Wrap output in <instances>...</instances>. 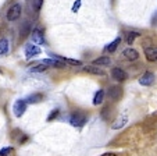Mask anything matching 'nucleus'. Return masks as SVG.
<instances>
[{
  "instance_id": "obj_1",
  "label": "nucleus",
  "mask_w": 157,
  "mask_h": 156,
  "mask_svg": "<svg viewBox=\"0 0 157 156\" xmlns=\"http://www.w3.org/2000/svg\"><path fill=\"white\" fill-rule=\"evenodd\" d=\"M21 13H22V7H21V4L15 3V4H13L9 10H7L6 17H7V20L9 21H17L18 18L21 17Z\"/></svg>"
},
{
  "instance_id": "obj_2",
  "label": "nucleus",
  "mask_w": 157,
  "mask_h": 156,
  "mask_svg": "<svg viewBox=\"0 0 157 156\" xmlns=\"http://www.w3.org/2000/svg\"><path fill=\"white\" fill-rule=\"evenodd\" d=\"M27 100L24 99H20L17 100V102L14 103V106H13V112H14V116L15 117H21V116L25 113V110H27Z\"/></svg>"
},
{
  "instance_id": "obj_3",
  "label": "nucleus",
  "mask_w": 157,
  "mask_h": 156,
  "mask_svg": "<svg viewBox=\"0 0 157 156\" xmlns=\"http://www.w3.org/2000/svg\"><path fill=\"white\" fill-rule=\"evenodd\" d=\"M70 123L74 127H83L86 124V117L83 114H79V113H75L70 117Z\"/></svg>"
},
{
  "instance_id": "obj_4",
  "label": "nucleus",
  "mask_w": 157,
  "mask_h": 156,
  "mask_svg": "<svg viewBox=\"0 0 157 156\" xmlns=\"http://www.w3.org/2000/svg\"><path fill=\"white\" fill-rule=\"evenodd\" d=\"M111 77H113L116 81H125L128 78V74L125 73L122 68L120 67H114L113 70H111Z\"/></svg>"
},
{
  "instance_id": "obj_5",
  "label": "nucleus",
  "mask_w": 157,
  "mask_h": 156,
  "mask_svg": "<svg viewBox=\"0 0 157 156\" xmlns=\"http://www.w3.org/2000/svg\"><path fill=\"white\" fill-rule=\"evenodd\" d=\"M40 54V47L36 46V45H27L25 47V56L27 59H32V57Z\"/></svg>"
},
{
  "instance_id": "obj_6",
  "label": "nucleus",
  "mask_w": 157,
  "mask_h": 156,
  "mask_svg": "<svg viewBox=\"0 0 157 156\" xmlns=\"http://www.w3.org/2000/svg\"><path fill=\"white\" fill-rule=\"evenodd\" d=\"M31 38L35 45H44V36L40 30H33L31 32Z\"/></svg>"
},
{
  "instance_id": "obj_7",
  "label": "nucleus",
  "mask_w": 157,
  "mask_h": 156,
  "mask_svg": "<svg viewBox=\"0 0 157 156\" xmlns=\"http://www.w3.org/2000/svg\"><path fill=\"white\" fill-rule=\"evenodd\" d=\"M153 82H154V74L150 73V71L145 73V74H143V75L139 78V84H140V85L149 86V85H151Z\"/></svg>"
},
{
  "instance_id": "obj_8",
  "label": "nucleus",
  "mask_w": 157,
  "mask_h": 156,
  "mask_svg": "<svg viewBox=\"0 0 157 156\" xmlns=\"http://www.w3.org/2000/svg\"><path fill=\"white\" fill-rule=\"evenodd\" d=\"M145 56L149 62H157V47L150 46L145 49Z\"/></svg>"
},
{
  "instance_id": "obj_9",
  "label": "nucleus",
  "mask_w": 157,
  "mask_h": 156,
  "mask_svg": "<svg viewBox=\"0 0 157 156\" xmlns=\"http://www.w3.org/2000/svg\"><path fill=\"white\" fill-rule=\"evenodd\" d=\"M109 96H110V99L118 100L122 96V89L120 88V86H111V88L109 89Z\"/></svg>"
},
{
  "instance_id": "obj_10",
  "label": "nucleus",
  "mask_w": 157,
  "mask_h": 156,
  "mask_svg": "<svg viewBox=\"0 0 157 156\" xmlns=\"http://www.w3.org/2000/svg\"><path fill=\"white\" fill-rule=\"evenodd\" d=\"M124 56L127 57L128 60H131V62H135V60H138V57H139V53H138V50H135L133 47H128V49L124 50Z\"/></svg>"
},
{
  "instance_id": "obj_11",
  "label": "nucleus",
  "mask_w": 157,
  "mask_h": 156,
  "mask_svg": "<svg viewBox=\"0 0 157 156\" xmlns=\"http://www.w3.org/2000/svg\"><path fill=\"white\" fill-rule=\"evenodd\" d=\"M42 63H43V64H46V66L57 67V68H64L65 67V63H63L61 60H59V59H44Z\"/></svg>"
},
{
  "instance_id": "obj_12",
  "label": "nucleus",
  "mask_w": 157,
  "mask_h": 156,
  "mask_svg": "<svg viewBox=\"0 0 157 156\" xmlns=\"http://www.w3.org/2000/svg\"><path fill=\"white\" fill-rule=\"evenodd\" d=\"M83 70H85L86 73H89V74H95V75H104V71L100 70L99 67H96V66H86V67H83Z\"/></svg>"
},
{
  "instance_id": "obj_13",
  "label": "nucleus",
  "mask_w": 157,
  "mask_h": 156,
  "mask_svg": "<svg viewBox=\"0 0 157 156\" xmlns=\"http://www.w3.org/2000/svg\"><path fill=\"white\" fill-rule=\"evenodd\" d=\"M127 121H128L127 116H122V117L117 118V120L114 121L113 124H111V128H113V130H118V128H121V127H124L125 124H127Z\"/></svg>"
},
{
  "instance_id": "obj_14",
  "label": "nucleus",
  "mask_w": 157,
  "mask_h": 156,
  "mask_svg": "<svg viewBox=\"0 0 157 156\" xmlns=\"http://www.w3.org/2000/svg\"><path fill=\"white\" fill-rule=\"evenodd\" d=\"M103 99H104V91L103 89H99V91L95 94V98H93V105H95V106L101 105V103H103Z\"/></svg>"
},
{
  "instance_id": "obj_15",
  "label": "nucleus",
  "mask_w": 157,
  "mask_h": 156,
  "mask_svg": "<svg viewBox=\"0 0 157 156\" xmlns=\"http://www.w3.org/2000/svg\"><path fill=\"white\" fill-rule=\"evenodd\" d=\"M110 63H111V60H110V57H107V56H101V57H99V59H96V60H93V66H109Z\"/></svg>"
},
{
  "instance_id": "obj_16",
  "label": "nucleus",
  "mask_w": 157,
  "mask_h": 156,
  "mask_svg": "<svg viewBox=\"0 0 157 156\" xmlns=\"http://www.w3.org/2000/svg\"><path fill=\"white\" fill-rule=\"evenodd\" d=\"M25 100H27V103H32V105H35V103H39V102L43 100V95L42 94H33V95H31V96H28V99H25Z\"/></svg>"
},
{
  "instance_id": "obj_17",
  "label": "nucleus",
  "mask_w": 157,
  "mask_h": 156,
  "mask_svg": "<svg viewBox=\"0 0 157 156\" xmlns=\"http://www.w3.org/2000/svg\"><path fill=\"white\" fill-rule=\"evenodd\" d=\"M121 43V38H117V39H114L113 42L110 45H107V47H106V50L107 52H110V53H113V52H116V49L118 47V45Z\"/></svg>"
},
{
  "instance_id": "obj_18",
  "label": "nucleus",
  "mask_w": 157,
  "mask_h": 156,
  "mask_svg": "<svg viewBox=\"0 0 157 156\" xmlns=\"http://www.w3.org/2000/svg\"><path fill=\"white\" fill-rule=\"evenodd\" d=\"M29 34H31V25H29V22H25L24 25H22V28H21V32H20L21 39L27 38Z\"/></svg>"
},
{
  "instance_id": "obj_19",
  "label": "nucleus",
  "mask_w": 157,
  "mask_h": 156,
  "mask_svg": "<svg viewBox=\"0 0 157 156\" xmlns=\"http://www.w3.org/2000/svg\"><path fill=\"white\" fill-rule=\"evenodd\" d=\"M9 52V41L7 39H0V56H3Z\"/></svg>"
},
{
  "instance_id": "obj_20",
  "label": "nucleus",
  "mask_w": 157,
  "mask_h": 156,
  "mask_svg": "<svg viewBox=\"0 0 157 156\" xmlns=\"http://www.w3.org/2000/svg\"><path fill=\"white\" fill-rule=\"evenodd\" d=\"M46 70H48V66L43 64V63H40V64H36V66H33V67L29 68L31 73H43V71H46Z\"/></svg>"
},
{
  "instance_id": "obj_21",
  "label": "nucleus",
  "mask_w": 157,
  "mask_h": 156,
  "mask_svg": "<svg viewBox=\"0 0 157 156\" xmlns=\"http://www.w3.org/2000/svg\"><path fill=\"white\" fill-rule=\"evenodd\" d=\"M139 35H140V34L139 32H135V31H132V32H128L127 34V43L128 45H132L133 41H135V39H136Z\"/></svg>"
},
{
  "instance_id": "obj_22",
  "label": "nucleus",
  "mask_w": 157,
  "mask_h": 156,
  "mask_svg": "<svg viewBox=\"0 0 157 156\" xmlns=\"http://www.w3.org/2000/svg\"><path fill=\"white\" fill-rule=\"evenodd\" d=\"M42 4H43V0H32V6H33V10L36 13L40 11L42 9Z\"/></svg>"
},
{
  "instance_id": "obj_23",
  "label": "nucleus",
  "mask_w": 157,
  "mask_h": 156,
  "mask_svg": "<svg viewBox=\"0 0 157 156\" xmlns=\"http://www.w3.org/2000/svg\"><path fill=\"white\" fill-rule=\"evenodd\" d=\"M13 153V148L11 146H6L0 150V156H10Z\"/></svg>"
},
{
  "instance_id": "obj_24",
  "label": "nucleus",
  "mask_w": 157,
  "mask_h": 156,
  "mask_svg": "<svg viewBox=\"0 0 157 156\" xmlns=\"http://www.w3.org/2000/svg\"><path fill=\"white\" fill-rule=\"evenodd\" d=\"M57 116H59V109H56V110H52V113L49 114V117H48V121H52L53 118H56Z\"/></svg>"
},
{
  "instance_id": "obj_25",
  "label": "nucleus",
  "mask_w": 157,
  "mask_h": 156,
  "mask_svg": "<svg viewBox=\"0 0 157 156\" xmlns=\"http://www.w3.org/2000/svg\"><path fill=\"white\" fill-rule=\"evenodd\" d=\"M81 2H82V0H77V2L74 3V6H72V11H74V13H77L78 10H79V7H81Z\"/></svg>"
},
{
  "instance_id": "obj_26",
  "label": "nucleus",
  "mask_w": 157,
  "mask_h": 156,
  "mask_svg": "<svg viewBox=\"0 0 157 156\" xmlns=\"http://www.w3.org/2000/svg\"><path fill=\"white\" fill-rule=\"evenodd\" d=\"M151 25H157V13L153 15V18H151Z\"/></svg>"
},
{
  "instance_id": "obj_27",
  "label": "nucleus",
  "mask_w": 157,
  "mask_h": 156,
  "mask_svg": "<svg viewBox=\"0 0 157 156\" xmlns=\"http://www.w3.org/2000/svg\"><path fill=\"white\" fill-rule=\"evenodd\" d=\"M101 156H117L116 153H110V152H107V153H103Z\"/></svg>"
}]
</instances>
